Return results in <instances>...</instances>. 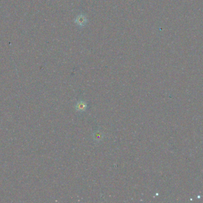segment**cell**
<instances>
[{"label":"cell","mask_w":203,"mask_h":203,"mask_svg":"<svg viewBox=\"0 0 203 203\" xmlns=\"http://www.w3.org/2000/svg\"><path fill=\"white\" fill-rule=\"evenodd\" d=\"M87 105L86 103L83 101H78L76 105V109L78 112L85 111L87 109Z\"/></svg>","instance_id":"obj_1"},{"label":"cell","mask_w":203,"mask_h":203,"mask_svg":"<svg viewBox=\"0 0 203 203\" xmlns=\"http://www.w3.org/2000/svg\"><path fill=\"white\" fill-rule=\"evenodd\" d=\"M93 138L95 141H96L98 142L100 141L103 138V135L102 132H100V131H96V132H95L93 135Z\"/></svg>","instance_id":"obj_2"}]
</instances>
